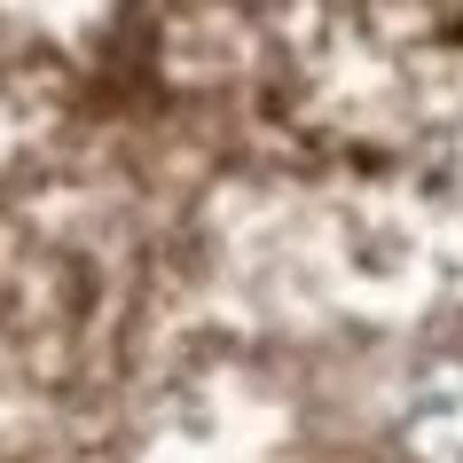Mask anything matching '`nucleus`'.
<instances>
[{
	"label": "nucleus",
	"instance_id": "nucleus-1",
	"mask_svg": "<svg viewBox=\"0 0 463 463\" xmlns=\"http://www.w3.org/2000/svg\"><path fill=\"white\" fill-rule=\"evenodd\" d=\"M401 448H409V463H463V369H432L409 392Z\"/></svg>",
	"mask_w": 463,
	"mask_h": 463
}]
</instances>
